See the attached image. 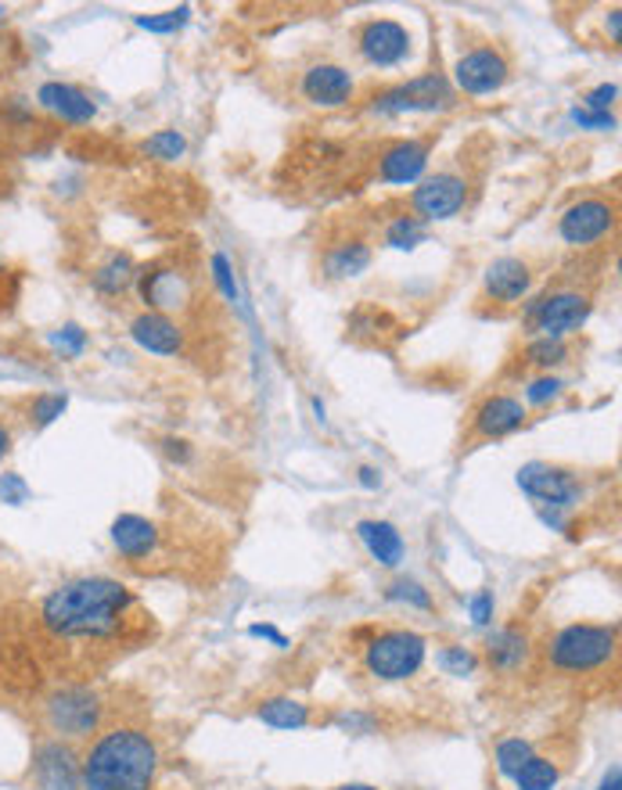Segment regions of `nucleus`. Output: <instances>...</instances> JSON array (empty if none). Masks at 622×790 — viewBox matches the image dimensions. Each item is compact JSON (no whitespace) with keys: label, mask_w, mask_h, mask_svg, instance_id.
<instances>
[{"label":"nucleus","mask_w":622,"mask_h":790,"mask_svg":"<svg viewBox=\"0 0 622 790\" xmlns=\"http://www.w3.org/2000/svg\"><path fill=\"white\" fill-rule=\"evenodd\" d=\"M493 607H496L493 593H490V590H479V593L468 601V615H471V625H476V629H485V625L493 622Z\"/></svg>","instance_id":"37998d69"},{"label":"nucleus","mask_w":622,"mask_h":790,"mask_svg":"<svg viewBox=\"0 0 622 790\" xmlns=\"http://www.w3.org/2000/svg\"><path fill=\"white\" fill-rule=\"evenodd\" d=\"M619 654V625L608 622H572L547 636L544 658L550 669L565 676H590L615 661Z\"/></svg>","instance_id":"7ed1b4c3"},{"label":"nucleus","mask_w":622,"mask_h":790,"mask_svg":"<svg viewBox=\"0 0 622 790\" xmlns=\"http://www.w3.org/2000/svg\"><path fill=\"white\" fill-rule=\"evenodd\" d=\"M130 338L144 352H152V356H181L184 342H187L184 327L177 320L166 317V312H152V309H144L141 317L130 320Z\"/></svg>","instance_id":"6ab92c4d"},{"label":"nucleus","mask_w":622,"mask_h":790,"mask_svg":"<svg viewBox=\"0 0 622 790\" xmlns=\"http://www.w3.org/2000/svg\"><path fill=\"white\" fill-rule=\"evenodd\" d=\"M263 726L270 729H306L309 726V704L295 698H266L255 707Z\"/></svg>","instance_id":"a878e982"},{"label":"nucleus","mask_w":622,"mask_h":790,"mask_svg":"<svg viewBox=\"0 0 622 790\" xmlns=\"http://www.w3.org/2000/svg\"><path fill=\"white\" fill-rule=\"evenodd\" d=\"M335 726L342 733H353V737H363V733H378V718L371 712H346L335 715Z\"/></svg>","instance_id":"a19ab883"},{"label":"nucleus","mask_w":622,"mask_h":790,"mask_svg":"<svg viewBox=\"0 0 622 790\" xmlns=\"http://www.w3.org/2000/svg\"><path fill=\"white\" fill-rule=\"evenodd\" d=\"M436 665L446 672V676H476L482 658L471 647H461V644H446L439 654H436Z\"/></svg>","instance_id":"473e14b6"},{"label":"nucleus","mask_w":622,"mask_h":790,"mask_svg":"<svg viewBox=\"0 0 622 790\" xmlns=\"http://www.w3.org/2000/svg\"><path fill=\"white\" fill-rule=\"evenodd\" d=\"M0 503H8V507H22V503H30V485H25L22 474H15V471L0 474Z\"/></svg>","instance_id":"58836bf2"},{"label":"nucleus","mask_w":622,"mask_h":790,"mask_svg":"<svg viewBox=\"0 0 622 790\" xmlns=\"http://www.w3.org/2000/svg\"><path fill=\"white\" fill-rule=\"evenodd\" d=\"M590 312H593L590 292L554 288V292H544L525 303L522 323L530 327L536 338H569L590 320Z\"/></svg>","instance_id":"423d86ee"},{"label":"nucleus","mask_w":622,"mask_h":790,"mask_svg":"<svg viewBox=\"0 0 622 790\" xmlns=\"http://www.w3.org/2000/svg\"><path fill=\"white\" fill-rule=\"evenodd\" d=\"M8 22V8L4 4H0V25H4Z\"/></svg>","instance_id":"864d4df0"},{"label":"nucleus","mask_w":622,"mask_h":790,"mask_svg":"<svg viewBox=\"0 0 622 790\" xmlns=\"http://www.w3.org/2000/svg\"><path fill=\"white\" fill-rule=\"evenodd\" d=\"M525 420H530V410H525V403L519 395H485V399L476 406V414H471V428H468V439H508V435H515L519 428H525Z\"/></svg>","instance_id":"4468645a"},{"label":"nucleus","mask_w":622,"mask_h":790,"mask_svg":"<svg viewBox=\"0 0 622 790\" xmlns=\"http://www.w3.org/2000/svg\"><path fill=\"white\" fill-rule=\"evenodd\" d=\"M357 51L371 69H400V65L411 58L414 36L407 25L396 19H371L360 25Z\"/></svg>","instance_id":"f8f14e48"},{"label":"nucleus","mask_w":622,"mask_h":790,"mask_svg":"<svg viewBox=\"0 0 622 790\" xmlns=\"http://www.w3.org/2000/svg\"><path fill=\"white\" fill-rule=\"evenodd\" d=\"M619 98V87L615 84H601V87H593L583 94V105L579 108H587V112H612V105Z\"/></svg>","instance_id":"c03bdc74"},{"label":"nucleus","mask_w":622,"mask_h":790,"mask_svg":"<svg viewBox=\"0 0 622 790\" xmlns=\"http://www.w3.org/2000/svg\"><path fill=\"white\" fill-rule=\"evenodd\" d=\"M465 206H468V180L461 173L425 176V180L411 190V216H417L425 227L454 220Z\"/></svg>","instance_id":"9b49d317"},{"label":"nucleus","mask_w":622,"mask_h":790,"mask_svg":"<svg viewBox=\"0 0 622 790\" xmlns=\"http://www.w3.org/2000/svg\"><path fill=\"white\" fill-rule=\"evenodd\" d=\"M561 780L558 761L547 755H530V761L515 772V787L519 790H554Z\"/></svg>","instance_id":"cd10ccee"},{"label":"nucleus","mask_w":622,"mask_h":790,"mask_svg":"<svg viewBox=\"0 0 622 790\" xmlns=\"http://www.w3.org/2000/svg\"><path fill=\"white\" fill-rule=\"evenodd\" d=\"M159 449H162V457H166L170 464H177V468H187L195 460V446L187 439H177V435H166V439H159Z\"/></svg>","instance_id":"ea45409f"},{"label":"nucleus","mask_w":622,"mask_h":790,"mask_svg":"<svg viewBox=\"0 0 622 790\" xmlns=\"http://www.w3.org/2000/svg\"><path fill=\"white\" fill-rule=\"evenodd\" d=\"M530 755H536V747L525 737H504L496 744V751H493L496 772L508 776V780H515V772L525 766V761H530Z\"/></svg>","instance_id":"7c9ffc66"},{"label":"nucleus","mask_w":622,"mask_h":790,"mask_svg":"<svg viewBox=\"0 0 622 790\" xmlns=\"http://www.w3.org/2000/svg\"><path fill=\"white\" fill-rule=\"evenodd\" d=\"M519 489L533 500V507L550 511H576L583 503V479L572 468L547 464V460H530L519 468Z\"/></svg>","instance_id":"6e6552de"},{"label":"nucleus","mask_w":622,"mask_h":790,"mask_svg":"<svg viewBox=\"0 0 622 790\" xmlns=\"http://www.w3.org/2000/svg\"><path fill=\"white\" fill-rule=\"evenodd\" d=\"M357 482L363 485V489H382V468H374V464H363L360 471H357Z\"/></svg>","instance_id":"49530a36"},{"label":"nucleus","mask_w":622,"mask_h":790,"mask_svg":"<svg viewBox=\"0 0 622 790\" xmlns=\"http://www.w3.org/2000/svg\"><path fill=\"white\" fill-rule=\"evenodd\" d=\"M485 665L500 676H515L525 665L533 661V636L522 629V625H504V629H493L485 636V650H482Z\"/></svg>","instance_id":"aec40b11"},{"label":"nucleus","mask_w":622,"mask_h":790,"mask_svg":"<svg viewBox=\"0 0 622 790\" xmlns=\"http://www.w3.org/2000/svg\"><path fill=\"white\" fill-rule=\"evenodd\" d=\"M141 152L155 162H181L187 155V138L177 130H159L141 144Z\"/></svg>","instance_id":"2f4dec72"},{"label":"nucleus","mask_w":622,"mask_h":790,"mask_svg":"<svg viewBox=\"0 0 622 790\" xmlns=\"http://www.w3.org/2000/svg\"><path fill=\"white\" fill-rule=\"evenodd\" d=\"M457 105V90L443 73L414 76L407 84L385 87L371 98L374 116H414V112H450Z\"/></svg>","instance_id":"0eeeda50"},{"label":"nucleus","mask_w":622,"mask_h":790,"mask_svg":"<svg viewBox=\"0 0 622 790\" xmlns=\"http://www.w3.org/2000/svg\"><path fill=\"white\" fill-rule=\"evenodd\" d=\"M133 22H138V30H144V33L173 36V33H181L187 22H192V8L181 4V8H173V11H159V15H138Z\"/></svg>","instance_id":"f704fd0d"},{"label":"nucleus","mask_w":622,"mask_h":790,"mask_svg":"<svg viewBox=\"0 0 622 790\" xmlns=\"http://www.w3.org/2000/svg\"><path fill=\"white\" fill-rule=\"evenodd\" d=\"M572 122L579 130H593V133H612L615 130L612 112H587V108H572Z\"/></svg>","instance_id":"79ce46f5"},{"label":"nucleus","mask_w":622,"mask_h":790,"mask_svg":"<svg viewBox=\"0 0 622 790\" xmlns=\"http://www.w3.org/2000/svg\"><path fill=\"white\" fill-rule=\"evenodd\" d=\"M385 244L396 252H414L417 244L428 241V227L417 220V216H396V220L385 223Z\"/></svg>","instance_id":"c756f323"},{"label":"nucleus","mask_w":622,"mask_h":790,"mask_svg":"<svg viewBox=\"0 0 622 790\" xmlns=\"http://www.w3.org/2000/svg\"><path fill=\"white\" fill-rule=\"evenodd\" d=\"M112 547L127 561H152L162 547V533L155 522H148L144 514H119L112 522Z\"/></svg>","instance_id":"412c9836"},{"label":"nucleus","mask_w":622,"mask_h":790,"mask_svg":"<svg viewBox=\"0 0 622 790\" xmlns=\"http://www.w3.org/2000/svg\"><path fill=\"white\" fill-rule=\"evenodd\" d=\"M619 30H622V11L612 8V11H608V19H604V33H608L612 44H619Z\"/></svg>","instance_id":"de8ad7c7"},{"label":"nucleus","mask_w":622,"mask_h":790,"mask_svg":"<svg viewBox=\"0 0 622 790\" xmlns=\"http://www.w3.org/2000/svg\"><path fill=\"white\" fill-rule=\"evenodd\" d=\"M65 410H69V395L65 392H44L30 403V425L33 428H51Z\"/></svg>","instance_id":"c9c22d12"},{"label":"nucleus","mask_w":622,"mask_h":790,"mask_svg":"<svg viewBox=\"0 0 622 790\" xmlns=\"http://www.w3.org/2000/svg\"><path fill=\"white\" fill-rule=\"evenodd\" d=\"M133 593L123 582L87 575L62 582L40 604V625L54 639H112L133 611Z\"/></svg>","instance_id":"f257e3e1"},{"label":"nucleus","mask_w":622,"mask_h":790,"mask_svg":"<svg viewBox=\"0 0 622 790\" xmlns=\"http://www.w3.org/2000/svg\"><path fill=\"white\" fill-rule=\"evenodd\" d=\"M8 453H11V428L0 425V460H4Z\"/></svg>","instance_id":"8fccbe9b"},{"label":"nucleus","mask_w":622,"mask_h":790,"mask_svg":"<svg viewBox=\"0 0 622 790\" xmlns=\"http://www.w3.org/2000/svg\"><path fill=\"white\" fill-rule=\"evenodd\" d=\"M357 536L363 542V550L382 568H400L403 553H407V542H403L400 528L392 522H382V517H363V522H357Z\"/></svg>","instance_id":"5701e85b"},{"label":"nucleus","mask_w":622,"mask_h":790,"mask_svg":"<svg viewBox=\"0 0 622 790\" xmlns=\"http://www.w3.org/2000/svg\"><path fill=\"white\" fill-rule=\"evenodd\" d=\"M598 790H622V769H619V766H612V769H608Z\"/></svg>","instance_id":"09e8293b"},{"label":"nucleus","mask_w":622,"mask_h":790,"mask_svg":"<svg viewBox=\"0 0 622 790\" xmlns=\"http://www.w3.org/2000/svg\"><path fill=\"white\" fill-rule=\"evenodd\" d=\"M36 101L44 112L58 116L62 122H73V127H87V122H94V116H98V105L90 101V94L73 84H62V79H47V84L36 90Z\"/></svg>","instance_id":"4be33fe9"},{"label":"nucleus","mask_w":622,"mask_h":790,"mask_svg":"<svg viewBox=\"0 0 622 790\" xmlns=\"http://www.w3.org/2000/svg\"><path fill=\"white\" fill-rule=\"evenodd\" d=\"M51 349L54 352H62L65 360H79L87 352V345H90V338H87V331L79 323H62L58 331H51Z\"/></svg>","instance_id":"4c0bfd02"},{"label":"nucleus","mask_w":622,"mask_h":790,"mask_svg":"<svg viewBox=\"0 0 622 790\" xmlns=\"http://www.w3.org/2000/svg\"><path fill=\"white\" fill-rule=\"evenodd\" d=\"M428 658V639L414 629H382L363 647V669L382 683H407Z\"/></svg>","instance_id":"39448f33"},{"label":"nucleus","mask_w":622,"mask_h":790,"mask_svg":"<svg viewBox=\"0 0 622 790\" xmlns=\"http://www.w3.org/2000/svg\"><path fill=\"white\" fill-rule=\"evenodd\" d=\"M335 790H378L371 783H342V787H335Z\"/></svg>","instance_id":"603ef678"},{"label":"nucleus","mask_w":622,"mask_h":790,"mask_svg":"<svg viewBox=\"0 0 622 790\" xmlns=\"http://www.w3.org/2000/svg\"><path fill=\"white\" fill-rule=\"evenodd\" d=\"M44 726L58 740H87L98 737L105 726V698L90 687H58L51 690L44 704Z\"/></svg>","instance_id":"20e7f679"},{"label":"nucleus","mask_w":622,"mask_h":790,"mask_svg":"<svg viewBox=\"0 0 622 790\" xmlns=\"http://www.w3.org/2000/svg\"><path fill=\"white\" fill-rule=\"evenodd\" d=\"M303 98L314 108H346L357 98V79L346 65L338 62H317L303 73Z\"/></svg>","instance_id":"dca6fc26"},{"label":"nucleus","mask_w":622,"mask_h":790,"mask_svg":"<svg viewBox=\"0 0 622 790\" xmlns=\"http://www.w3.org/2000/svg\"><path fill=\"white\" fill-rule=\"evenodd\" d=\"M428 155H432L428 141H392L389 147H382V155H378L374 173L378 180L392 187L422 184L428 169Z\"/></svg>","instance_id":"f3484780"},{"label":"nucleus","mask_w":622,"mask_h":790,"mask_svg":"<svg viewBox=\"0 0 622 790\" xmlns=\"http://www.w3.org/2000/svg\"><path fill=\"white\" fill-rule=\"evenodd\" d=\"M33 780L40 790H79V755L69 740L47 737L33 751Z\"/></svg>","instance_id":"2eb2a0df"},{"label":"nucleus","mask_w":622,"mask_h":790,"mask_svg":"<svg viewBox=\"0 0 622 790\" xmlns=\"http://www.w3.org/2000/svg\"><path fill=\"white\" fill-rule=\"evenodd\" d=\"M314 414H317V420H320V425H328V417H324V414H328V410H324V403H320V399H314Z\"/></svg>","instance_id":"3c124183"},{"label":"nucleus","mask_w":622,"mask_h":790,"mask_svg":"<svg viewBox=\"0 0 622 790\" xmlns=\"http://www.w3.org/2000/svg\"><path fill=\"white\" fill-rule=\"evenodd\" d=\"M385 601L407 604V607H414V611H432V607H436L432 593H428L417 579H392V582L385 585Z\"/></svg>","instance_id":"72a5a7b5"},{"label":"nucleus","mask_w":622,"mask_h":790,"mask_svg":"<svg viewBox=\"0 0 622 790\" xmlns=\"http://www.w3.org/2000/svg\"><path fill=\"white\" fill-rule=\"evenodd\" d=\"M0 270H4V263H0Z\"/></svg>","instance_id":"5fc2aeb1"},{"label":"nucleus","mask_w":622,"mask_h":790,"mask_svg":"<svg viewBox=\"0 0 622 790\" xmlns=\"http://www.w3.org/2000/svg\"><path fill=\"white\" fill-rule=\"evenodd\" d=\"M159 747L141 726L101 729L79 758V790H152Z\"/></svg>","instance_id":"f03ea898"},{"label":"nucleus","mask_w":622,"mask_h":790,"mask_svg":"<svg viewBox=\"0 0 622 790\" xmlns=\"http://www.w3.org/2000/svg\"><path fill=\"white\" fill-rule=\"evenodd\" d=\"M522 395H525V403L530 406H550L565 395V381L558 374H536V377L525 381Z\"/></svg>","instance_id":"e433bc0d"},{"label":"nucleus","mask_w":622,"mask_h":790,"mask_svg":"<svg viewBox=\"0 0 622 790\" xmlns=\"http://www.w3.org/2000/svg\"><path fill=\"white\" fill-rule=\"evenodd\" d=\"M615 223H619L615 201L590 195V198L572 201V206L558 216V238L569 244V249H593V244H601L604 238L615 234Z\"/></svg>","instance_id":"1a4fd4ad"},{"label":"nucleus","mask_w":622,"mask_h":790,"mask_svg":"<svg viewBox=\"0 0 622 790\" xmlns=\"http://www.w3.org/2000/svg\"><path fill=\"white\" fill-rule=\"evenodd\" d=\"M374 263V249L363 238H346L335 241L328 252H324V277L328 281H353L360 274H368V266Z\"/></svg>","instance_id":"b1692460"},{"label":"nucleus","mask_w":622,"mask_h":790,"mask_svg":"<svg viewBox=\"0 0 622 790\" xmlns=\"http://www.w3.org/2000/svg\"><path fill=\"white\" fill-rule=\"evenodd\" d=\"M138 292H141V303L152 309V312H177V309H187L192 303V281H187L177 266H166V263H152V266H138Z\"/></svg>","instance_id":"ddd939ff"},{"label":"nucleus","mask_w":622,"mask_h":790,"mask_svg":"<svg viewBox=\"0 0 622 790\" xmlns=\"http://www.w3.org/2000/svg\"><path fill=\"white\" fill-rule=\"evenodd\" d=\"M533 292V266L519 255L493 259L482 274V295L496 306H515Z\"/></svg>","instance_id":"a211bd4d"},{"label":"nucleus","mask_w":622,"mask_h":790,"mask_svg":"<svg viewBox=\"0 0 622 790\" xmlns=\"http://www.w3.org/2000/svg\"><path fill=\"white\" fill-rule=\"evenodd\" d=\"M209 277H212V284H216V292H220L238 312H245V317H249V306H245V295H241L234 263H231V259H227L223 252H212V259H209Z\"/></svg>","instance_id":"c85d7f7f"},{"label":"nucleus","mask_w":622,"mask_h":790,"mask_svg":"<svg viewBox=\"0 0 622 790\" xmlns=\"http://www.w3.org/2000/svg\"><path fill=\"white\" fill-rule=\"evenodd\" d=\"M572 356V345L565 342V338H533L530 345H525V366H536L539 374H554L561 363H569Z\"/></svg>","instance_id":"bb28decb"},{"label":"nucleus","mask_w":622,"mask_h":790,"mask_svg":"<svg viewBox=\"0 0 622 790\" xmlns=\"http://www.w3.org/2000/svg\"><path fill=\"white\" fill-rule=\"evenodd\" d=\"M249 636H255V639H270V644H274L277 650H288L292 644H288V636L285 633H277L274 625H249Z\"/></svg>","instance_id":"a18cd8bd"},{"label":"nucleus","mask_w":622,"mask_h":790,"mask_svg":"<svg viewBox=\"0 0 622 790\" xmlns=\"http://www.w3.org/2000/svg\"><path fill=\"white\" fill-rule=\"evenodd\" d=\"M133 281H138V263H133L127 252H112V255H108L105 263L90 274L94 292L105 295V298H119L123 292H130Z\"/></svg>","instance_id":"393cba45"},{"label":"nucleus","mask_w":622,"mask_h":790,"mask_svg":"<svg viewBox=\"0 0 622 790\" xmlns=\"http://www.w3.org/2000/svg\"><path fill=\"white\" fill-rule=\"evenodd\" d=\"M511 79V65L493 44H479L457 54L454 62V90L468 94V98H485V94L504 90Z\"/></svg>","instance_id":"9d476101"}]
</instances>
